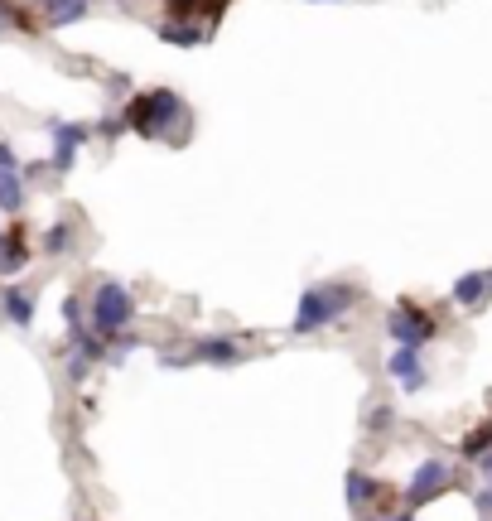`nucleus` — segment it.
I'll return each mask as SVG.
<instances>
[{
	"mask_svg": "<svg viewBox=\"0 0 492 521\" xmlns=\"http://www.w3.org/2000/svg\"><path fill=\"white\" fill-rule=\"evenodd\" d=\"M357 304V285H338V280H328V285H309L295 304V333H319L328 329L338 314H348Z\"/></svg>",
	"mask_w": 492,
	"mask_h": 521,
	"instance_id": "f257e3e1",
	"label": "nucleus"
},
{
	"mask_svg": "<svg viewBox=\"0 0 492 521\" xmlns=\"http://www.w3.org/2000/svg\"><path fill=\"white\" fill-rule=\"evenodd\" d=\"M131 319H136L131 290H126L121 280H102L97 295H92V319H87V329L97 333V338H121V333L131 329Z\"/></svg>",
	"mask_w": 492,
	"mask_h": 521,
	"instance_id": "f03ea898",
	"label": "nucleus"
},
{
	"mask_svg": "<svg viewBox=\"0 0 492 521\" xmlns=\"http://www.w3.org/2000/svg\"><path fill=\"white\" fill-rule=\"evenodd\" d=\"M179 111H184V102L169 87H155V92H140L136 102L126 107V121H131V131H140V136H160L169 121H179Z\"/></svg>",
	"mask_w": 492,
	"mask_h": 521,
	"instance_id": "7ed1b4c3",
	"label": "nucleus"
},
{
	"mask_svg": "<svg viewBox=\"0 0 492 521\" xmlns=\"http://www.w3.org/2000/svg\"><path fill=\"white\" fill-rule=\"evenodd\" d=\"M386 333L396 338V348H415V353H420V343H430L439 333V324L425 309H415V304H396L391 319H386Z\"/></svg>",
	"mask_w": 492,
	"mask_h": 521,
	"instance_id": "20e7f679",
	"label": "nucleus"
},
{
	"mask_svg": "<svg viewBox=\"0 0 492 521\" xmlns=\"http://www.w3.org/2000/svg\"><path fill=\"white\" fill-rule=\"evenodd\" d=\"M449 488V464L444 459H425V464L410 473V483H406V507L415 512V507H425L430 497H439Z\"/></svg>",
	"mask_w": 492,
	"mask_h": 521,
	"instance_id": "39448f33",
	"label": "nucleus"
},
{
	"mask_svg": "<svg viewBox=\"0 0 492 521\" xmlns=\"http://www.w3.org/2000/svg\"><path fill=\"white\" fill-rule=\"evenodd\" d=\"M54 169L58 174H68L73 169V160H78L82 140H87V126H73V121H54Z\"/></svg>",
	"mask_w": 492,
	"mask_h": 521,
	"instance_id": "423d86ee",
	"label": "nucleus"
},
{
	"mask_svg": "<svg viewBox=\"0 0 492 521\" xmlns=\"http://www.w3.org/2000/svg\"><path fill=\"white\" fill-rule=\"evenodd\" d=\"M193 362H213V367H232V362H242V348L227 338V333H208V338H198L193 343Z\"/></svg>",
	"mask_w": 492,
	"mask_h": 521,
	"instance_id": "0eeeda50",
	"label": "nucleus"
},
{
	"mask_svg": "<svg viewBox=\"0 0 492 521\" xmlns=\"http://www.w3.org/2000/svg\"><path fill=\"white\" fill-rule=\"evenodd\" d=\"M386 372L406 386V391H420L425 386V367H420V353L415 348H396V353L386 357Z\"/></svg>",
	"mask_w": 492,
	"mask_h": 521,
	"instance_id": "6e6552de",
	"label": "nucleus"
},
{
	"mask_svg": "<svg viewBox=\"0 0 492 521\" xmlns=\"http://www.w3.org/2000/svg\"><path fill=\"white\" fill-rule=\"evenodd\" d=\"M0 309L10 314L15 329H29V324H34V300H29L20 285H5V290H0Z\"/></svg>",
	"mask_w": 492,
	"mask_h": 521,
	"instance_id": "1a4fd4ad",
	"label": "nucleus"
},
{
	"mask_svg": "<svg viewBox=\"0 0 492 521\" xmlns=\"http://www.w3.org/2000/svg\"><path fill=\"white\" fill-rule=\"evenodd\" d=\"M492 290V280L483 271H468L454 280V304H464V309H473V304H483Z\"/></svg>",
	"mask_w": 492,
	"mask_h": 521,
	"instance_id": "9d476101",
	"label": "nucleus"
},
{
	"mask_svg": "<svg viewBox=\"0 0 492 521\" xmlns=\"http://www.w3.org/2000/svg\"><path fill=\"white\" fill-rule=\"evenodd\" d=\"M343 493H348V507H367L372 497L382 493V483H377L372 473H362V468H353V473L343 478Z\"/></svg>",
	"mask_w": 492,
	"mask_h": 521,
	"instance_id": "9b49d317",
	"label": "nucleus"
},
{
	"mask_svg": "<svg viewBox=\"0 0 492 521\" xmlns=\"http://www.w3.org/2000/svg\"><path fill=\"white\" fill-rule=\"evenodd\" d=\"M34 251L25 247V232H10V237H0V275H10V271H20Z\"/></svg>",
	"mask_w": 492,
	"mask_h": 521,
	"instance_id": "f8f14e48",
	"label": "nucleus"
},
{
	"mask_svg": "<svg viewBox=\"0 0 492 521\" xmlns=\"http://www.w3.org/2000/svg\"><path fill=\"white\" fill-rule=\"evenodd\" d=\"M25 208V184L20 169H0V213H20Z\"/></svg>",
	"mask_w": 492,
	"mask_h": 521,
	"instance_id": "ddd939ff",
	"label": "nucleus"
},
{
	"mask_svg": "<svg viewBox=\"0 0 492 521\" xmlns=\"http://www.w3.org/2000/svg\"><path fill=\"white\" fill-rule=\"evenodd\" d=\"M169 10H174L179 20H189V15H203V20H218L222 10H227V0H169Z\"/></svg>",
	"mask_w": 492,
	"mask_h": 521,
	"instance_id": "4468645a",
	"label": "nucleus"
},
{
	"mask_svg": "<svg viewBox=\"0 0 492 521\" xmlns=\"http://www.w3.org/2000/svg\"><path fill=\"white\" fill-rule=\"evenodd\" d=\"M44 15H49V25H73L87 15V0H44Z\"/></svg>",
	"mask_w": 492,
	"mask_h": 521,
	"instance_id": "2eb2a0df",
	"label": "nucleus"
},
{
	"mask_svg": "<svg viewBox=\"0 0 492 521\" xmlns=\"http://www.w3.org/2000/svg\"><path fill=\"white\" fill-rule=\"evenodd\" d=\"M160 39H169V44H184V49H193V44H203V29H193V25H160Z\"/></svg>",
	"mask_w": 492,
	"mask_h": 521,
	"instance_id": "dca6fc26",
	"label": "nucleus"
},
{
	"mask_svg": "<svg viewBox=\"0 0 492 521\" xmlns=\"http://www.w3.org/2000/svg\"><path fill=\"white\" fill-rule=\"evenodd\" d=\"M68 237H73V227H68V222H54V227L44 232V251H49V256L68 251Z\"/></svg>",
	"mask_w": 492,
	"mask_h": 521,
	"instance_id": "f3484780",
	"label": "nucleus"
},
{
	"mask_svg": "<svg viewBox=\"0 0 492 521\" xmlns=\"http://www.w3.org/2000/svg\"><path fill=\"white\" fill-rule=\"evenodd\" d=\"M488 449H492V425H483V430H473V435L464 439V454H468V459H483Z\"/></svg>",
	"mask_w": 492,
	"mask_h": 521,
	"instance_id": "a211bd4d",
	"label": "nucleus"
},
{
	"mask_svg": "<svg viewBox=\"0 0 492 521\" xmlns=\"http://www.w3.org/2000/svg\"><path fill=\"white\" fill-rule=\"evenodd\" d=\"M0 29H29L25 10H15V5H5V0H0Z\"/></svg>",
	"mask_w": 492,
	"mask_h": 521,
	"instance_id": "6ab92c4d",
	"label": "nucleus"
},
{
	"mask_svg": "<svg viewBox=\"0 0 492 521\" xmlns=\"http://www.w3.org/2000/svg\"><path fill=\"white\" fill-rule=\"evenodd\" d=\"M0 169H20V165H15V150H10L5 140H0Z\"/></svg>",
	"mask_w": 492,
	"mask_h": 521,
	"instance_id": "aec40b11",
	"label": "nucleus"
},
{
	"mask_svg": "<svg viewBox=\"0 0 492 521\" xmlns=\"http://www.w3.org/2000/svg\"><path fill=\"white\" fill-rule=\"evenodd\" d=\"M478 512H492V483L483 488V497H478Z\"/></svg>",
	"mask_w": 492,
	"mask_h": 521,
	"instance_id": "412c9836",
	"label": "nucleus"
},
{
	"mask_svg": "<svg viewBox=\"0 0 492 521\" xmlns=\"http://www.w3.org/2000/svg\"><path fill=\"white\" fill-rule=\"evenodd\" d=\"M483 473H488V478H492V449H488V454H483Z\"/></svg>",
	"mask_w": 492,
	"mask_h": 521,
	"instance_id": "4be33fe9",
	"label": "nucleus"
},
{
	"mask_svg": "<svg viewBox=\"0 0 492 521\" xmlns=\"http://www.w3.org/2000/svg\"><path fill=\"white\" fill-rule=\"evenodd\" d=\"M382 521H415L410 512H396V517H382Z\"/></svg>",
	"mask_w": 492,
	"mask_h": 521,
	"instance_id": "5701e85b",
	"label": "nucleus"
},
{
	"mask_svg": "<svg viewBox=\"0 0 492 521\" xmlns=\"http://www.w3.org/2000/svg\"><path fill=\"white\" fill-rule=\"evenodd\" d=\"M488 280H492V275H488Z\"/></svg>",
	"mask_w": 492,
	"mask_h": 521,
	"instance_id": "b1692460",
	"label": "nucleus"
}]
</instances>
